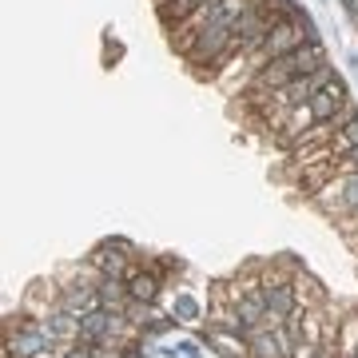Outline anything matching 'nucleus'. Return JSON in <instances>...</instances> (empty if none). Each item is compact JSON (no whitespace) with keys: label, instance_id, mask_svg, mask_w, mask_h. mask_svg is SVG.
Returning a JSON list of instances; mask_svg holds the SVG:
<instances>
[{"label":"nucleus","instance_id":"20e7f679","mask_svg":"<svg viewBox=\"0 0 358 358\" xmlns=\"http://www.w3.org/2000/svg\"><path fill=\"white\" fill-rule=\"evenodd\" d=\"M259 291H263L267 310H271L267 322H279V319H287V315L299 310V282H294V275H263L259 279Z\"/></svg>","mask_w":358,"mask_h":358},{"label":"nucleus","instance_id":"f257e3e1","mask_svg":"<svg viewBox=\"0 0 358 358\" xmlns=\"http://www.w3.org/2000/svg\"><path fill=\"white\" fill-rule=\"evenodd\" d=\"M96 282H100V271L92 267H80L76 275H68L64 282H56V307H64L68 315H88V310L100 307V291H96Z\"/></svg>","mask_w":358,"mask_h":358},{"label":"nucleus","instance_id":"7ed1b4c3","mask_svg":"<svg viewBox=\"0 0 358 358\" xmlns=\"http://www.w3.org/2000/svg\"><path fill=\"white\" fill-rule=\"evenodd\" d=\"M124 327H131L124 315H112V310H88V315H80V327H76V343H88L96 350H112V346L128 343L124 338Z\"/></svg>","mask_w":358,"mask_h":358},{"label":"nucleus","instance_id":"9b49d317","mask_svg":"<svg viewBox=\"0 0 358 358\" xmlns=\"http://www.w3.org/2000/svg\"><path fill=\"white\" fill-rule=\"evenodd\" d=\"M96 291H100V307H103V310H112V315H124V310L131 307L128 279H112V275H100Z\"/></svg>","mask_w":358,"mask_h":358},{"label":"nucleus","instance_id":"4be33fe9","mask_svg":"<svg viewBox=\"0 0 358 358\" xmlns=\"http://www.w3.org/2000/svg\"><path fill=\"white\" fill-rule=\"evenodd\" d=\"M251 358H255V355H251Z\"/></svg>","mask_w":358,"mask_h":358},{"label":"nucleus","instance_id":"2eb2a0df","mask_svg":"<svg viewBox=\"0 0 358 358\" xmlns=\"http://www.w3.org/2000/svg\"><path fill=\"white\" fill-rule=\"evenodd\" d=\"M355 143H358V115H355V120H346L343 128L331 131V155H334V159H343Z\"/></svg>","mask_w":358,"mask_h":358},{"label":"nucleus","instance_id":"39448f33","mask_svg":"<svg viewBox=\"0 0 358 358\" xmlns=\"http://www.w3.org/2000/svg\"><path fill=\"white\" fill-rule=\"evenodd\" d=\"M294 76H299V72H294L291 52L279 56V60H267V64H259L255 80H251V96H275V92H282Z\"/></svg>","mask_w":358,"mask_h":358},{"label":"nucleus","instance_id":"aec40b11","mask_svg":"<svg viewBox=\"0 0 358 358\" xmlns=\"http://www.w3.org/2000/svg\"><path fill=\"white\" fill-rule=\"evenodd\" d=\"M159 4H167V0H155V8H159Z\"/></svg>","mask_w":358,"mask_h":358},{"label":"nucleus","instance_id":"6ab92c4d","mask_svg":"<svg viewBox=\"0 0 358 358\" xmlns=\"http://www.w3.org/2000/svg\"><path fill=\"white\" fill-rule=\"evenodd\" d=\"M346 358H358V346H355V350H346Z\"/></svg>","mask_w":358,"mask_h":358},{"label":"nucleus","instance_id":"dca6fc26","mask_svg":"<svg viewBox=\"0 0 358 358\" xmlns=\"http://www.w3.org/2000/svg\"><path fill=\"white\" fill-rule=\"evenodd\" d=\"M60 358H100V350L88 343H68L64 350H60Z\"/></svg>","mask_w":358,"mask_h":358},{"label":"nucleus","instance_id":"a211bd4d","mask_svg":"<svg viewBox=\"0 0 358 358\" xmlns=\"http://www.w3.org/2000/svg\"><path fill=\"white\" fill-rule=\"evenodd\" d=\"M346 68H350V76L358 80V52H350V56H346Z\"/></svg>","mask_w":358,"mask_h":358},{"label":"nucleus","instance_id":"4468645a","mask_svg":"<svg viewBox=\"0 0 358 358\" xmlns=\"http://www.w3.org/2000/svg\"><path fill=\"white\" fill-rule=\"evenodd\" d=\"M307 103H310V115H315V124H334V115H338V108H343V100H334L327 88H319Z\"/></svg>","mask_w":358,"mask_h":358},{"label":"nucleus","instance_id":"f3484780","mask_svg":"<svg viewBox=\"0 0 358 358\" xmlns=\"http://www.w3.org/2000/svg\"><path fill=\"white\" fill-rule=\"evenodd\" d=\"M338 171H358V143L350 148V152L343 155V164H338Z\"/></svg>","mask_w":358,"mask_h":358},{"label":"nucleus","instance_id":"f8f14e48","mask_svg":"<svg viewBox=\"0 0 358 358\" xmlns=\"http://www.w3.org/2000/svg\"><path fill=\"white\" fill-rule=\"evenodd\" d=\"M203 4L207 0H167V4H159V20H164V28H179L183 20H192Z\"/></svg>","mask_w":358,"mask_h":358},{"label":"nucleus","instance_id":"f03ea898","mask_svg":"<svg viewBox=\"0 0 358 358\" xmlns=\"http://www.w3.org/2000/svg\"><path fill=\"white\" fill-rule=\"evenodd\" d=\"M48 350H56V343L36 315H20V327L4 331V358H48Z\"/></svg>","mask_w":358,"mask_h":358},{"label":"nucleus","instance_id":"412c9836","mask_svg":"<svg viewBox=\"0 0 358 358\" xmlns=\"http://www.w3.org/2000/svg\"><path fill=\"white\" fill-rule=\"evenodd\" d=\"M327 4H331V0H327Z\"/></svg>","mask_w":358,"mask_h":358},{"label":"nucleus","instance_id":"0eeeda50","mask_svg":"<svg viewBox=\"0 0 358 358\" xmlns=\"http://www.w3.org/2000/svg\"><path fill=\"white\" fill-rule=\"evenodd\" d=\"M128 294H131V303H140V307H155V303H159V294H164V279H159V271H155V267L131 271V275H128Z\"/></svg>","mask_w":358,"mask_h":358},{"label":"nucleus","instance_id":"ddd939ff","mask_svg":"<svg viewBox=\"0 0 358 358\" xmlns=\"http://www.w3.org/2000/svg\"><path fill=\"white\" fill-rule=\"evenodd\" d=\"M179 322L171 319V315H152V319H143L140 327H136V338H143V343H159L164 334H171Z\"/></svg>","mask_w":358,"mask_h":358},{"label":"nucleus","instance_id":"6e6552de","mask_svg":"<svg viewBox=\"0 0 358 358\" xmlns=\"http://www.w3.org/2000/svg\"><path fill=\"white\" fill-rule=\"evenodd\" d=\"M167 315H171L179 327H199L203 315H207V307H203V299H199L195 291H176L171 303H167Z\"/></svg>","mask_w":358,"mask_h":358},{"label":"nucleus","instance_id":"1a4fd4ad","mask_svg":"<svg viewBox=\"0 0 358 358\" xmlns=\"http://www.w3.org/2000/svg\"><path fill=\"white\" fill-rule=\"evenodd\" d=\"M291 60H294V72H299V76H315L322 68H331L327 64V44H322V36L303 40V44L291 52Z\"/></svg>","mask_w":358,"mask_h":358},{"label":"nucleus","instance_id":"9d476101","mask_svg":"<svg viewBox=\"0 0 358 358\" xmlns=\"http://www.w3.org/2000/svg\"><path fill=\"white\" fill-rule=\"evenodd\" d=\"M88 263L100 271V275H112V279H128V275H131V271H128L131 259L124 255V251H115L108 239H103V243H96V251L88 255Z\"/></svg>","mask_w":358,"mask_h":358},{"label":"nucleus","instance_id":"423d86ee","mask_svg":"<svg viewBox=\"0 0 358 358\" xmlns=\"http://www.w3.org/2000/svg\"><path fill=\"white\" fill-rule=\"evenodd\" d=\"M199 343L211 346L219 358H251V343H247L243 334H235V331H219V327H207V331L199 334Z\"/></svg>","mask_w":358,"mask_h":358}]
</instances>
